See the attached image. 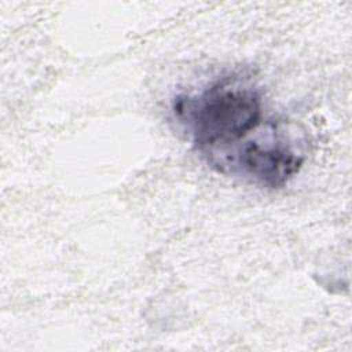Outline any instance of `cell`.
Returning <instances> with one entry per match:
<instances>
[{"label":"cell","mask_w":352,"mask_h":352,"mask_svg":"<svg viewBox=\"0 0 352 352\" xmlns=\"http://www.w3.org/2000/svg\"><path fill=\"white\" fill-rule=\"evenodd\" d=\"M261 91L248 78L223 77L195 95L175 98L173 111L205 155L239 143L264 122Z\"/></svg>","instance_id":"6da1fadb"},{"label":"cell","mask_w":352,"mask_h":352,"mask_svg":"<svg viewBox=\"0 0 352 352\" xmlns=\"http://www.w3.org/2000/svg\"><path fill=\"white\" fill-rule=\"evenodd\" d=\"M263 125V124H261ZM232 147L208 155L217 172L242 177L258 187L275 190L286 186L307 160V139L297 125L265 121Z\"/></svg>","instance_id":"7a4b0ae2"}]
</instances>
